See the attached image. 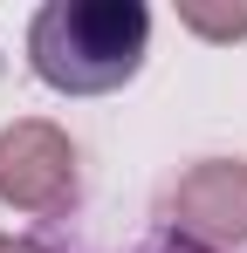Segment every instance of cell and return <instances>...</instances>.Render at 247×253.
<instances>
[{
	"label": "cell",
	"mask_w": 247,
	"mask_h": 253,
	"mask_svg": "<svg viewBox=\"0 0 247 253\" xmlns=\"http://www.w3.org/2000/svg\"><path fill=\"white\" fill-rule=\"evenodd\" d=\"M151 55L144 0H41L28 21V69L55 96H117Z\"/></svg>",
	"instance_id": "1"
},
{
	"label": "cell",
	"mask_w": 247,
	"mask_h": 253,
	"mask_svg": "<svg viewBox=\"0 0 247 253\" xmlns=\"http://www.w3.org/2000/svg\"><path fill=\"white\" fill-rule=\"evenodd\" d=\"M76 192H82V165L62 124H48V117L0 124V206L28 212V219H55L76 206Z\"/></svg>",
	"instance_id": "2"
},
{
	"label": "cell",
	"mask_w": 247,
	"mask_h": 253,
	"mask_svg": "<svg viewBox=\"0 0 247 253\" xmlns=\"http://www.w3.org/2000/svg\"><path fill=\"white\" fill-rule=\"evenodd\" d=\"M165 233L199 240L213 253L247 247V158H199L165 185Z\"/></svg>",
	"instance_id": "3"
},
{
	"label": "cell",
	"mask_w": 247,
	"mask_h": 253,
	"mask_svg": "<svg viewBox=\"0 0 247 253\" xmlns=\"http://www.w3.org/2000/svg\"><path fill=\"white\" fill-rule=\"evenodd\" d=\"M179 28L199 42H241L247 35V0H179Z\"/></svg>",
	"instance_id": "4"
},
{
	"label": "cell",
	"mask_w": 247,
	"mask_h": 253,
	"mask_svg": "<svg viewBox=\"0 0 247 253\" xmlns=\"http://www.w3.org/2000/svg\"><path fill=\"white\" fill-rule=\"evenodd\" d=\"M137 253H213V247H199V240H179V233H165V226H158V233H151Z\"/></svg>",
	"instance_id": "5"
},
{
	"label": "cell",
	"mask_w": 247,
	"mask_h": 253,
	"mask_svg": "<svg viewBox=\"0 0 247 253\" xmlns=\"http://www.w3.org/2000/svg\"><path fill=\"white\" fill-rule=\"evenodd\" d=\"M0 253H62V247H48L35 233H0Z\"/></svg>",
	"instance_id": "6"
}]
</instances>
